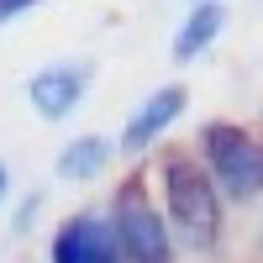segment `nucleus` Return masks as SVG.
<instances>
[{
    "label": "nucleus",
    "instance_id": "1",
    "mask_svg": "<svg viewBox=\"0 0 263 263\" xmlns=\"http://www.w3.org/2000/svg\"><path fill=\"white\" fill-rule=\"evenodd\" d=\"M158 190H163V216L174 242L190 253H216L221 242V190H216L211 168L200 153H163L158 163Z\"/></svg>",
    "mask_w": 263,
    "mask_h": 263
},
{
    "label": "nucleus",
    "instance_id": "2",
    "mask_svg": "<svg viewBox=\"0 0 263 263\" xmlns=\"http://www.w3.org/2000/svg\"><path fill=\"white\" fill-rule=\"evenodd\" d=\"M195 153L211 168L221 200L232 205H253L263 195V142L242 121H205L200 137H195Z\"/></svg>",
    "mask_w": 263,
    "mask_h": 263
},
{
    "label": "nucleus",
    "instance_id": "3",
    "mask_svg": "<svg viewBox=\"0 0 263 263\" xmlns=\"http://www.w3.org/2000/svg\"><path fill=\"white\" fill-rule=\"evenodd\" d=\"M105 211H111V227L121 237L126 263H174V248H179V242H174V232H168V216L147 195L142 174L121 179L116 195L105 200Z\"/></svg>",
    "mask_w": 263,
    "mask_h": 263
},
{
    "label": "nucleus",
    "instance_id": "4",
    "mask_svg": "<svg viewBox=\"0 0 263 263\" xmlns=\"http://www.w3.org/2000/svg\"><path fill=\"white\" fill-rule=\"evenodd\" d=\"M48 263H126L121 237L111 227V211L105 205L69 211L48 237Z\"/></svg>",
    "mask_w": 263,
    "mask_h": 263
},
{
    "label": "nucleus",
    "instance_id": "5",
    "mask_svg": "<svg viewBox=\"0 0 263 263\" xmlns=\"http://www.w3.org/2000/svg\"><path fill=\"white\" fill-rule=\"evenodd\" d=\"M90 84H95V63L90 58H53V63H42L37 74H27V84H21V95H27V105L42 116V121H69L84 95H90Z\"/></svg>",
    "mask_w": 263,
    "mask_h": 263
},
{
    "label": "nucleus",
    "instance_id": "6",
    "mask_svg": "<svg viewBox=\"0 0 263 263\" xmlns=\"http://www.w3.org/2000/svg\"><path fill=\"white\" fill-rule=\"evenodd\" d=\"M184 105H190V90H184L179 79H168V84H158L153 95H142L137 111L126 116L121 137H116V158H142V153H153L158 137L184 116Z\"/></svg>",
    "mask_w": 263,
    "mask_h": 263
},
{
    "label": "nucleus",
    "instance_id": "7",
    "mask_svg": "<svg viewBox=\"0 0 263 263\" xmlns=\"http://www.w3.org/2000/svg\"><path fill=\"white\" fill-rule=\"evenodd\" d=\"M111 163H116V137H105V132H79V137H69L58 147L53 179H63V184H95Z\"/></svg>",
    "mask_w": 263,
    "mask_h": 263
},
{
    "label": "nucleus",
    "instance_id": "8",
    "mask_svg": "<svg viewBox=\"0 0 263 263\" xmlns=\"http://www.w3.org/2000/svg\"><path fill=\"white\" fill-rule=\"evenodd\" d=\"M227 21H232V11L221 6V0H195V6L184 11V21L174 27V42H168L174 63H195V58H205V53L216 48V37L227 32Z\"/></svg>",
    "mask_w": 263,
    "mask_h": 263
},
{
    "label": "nucleus",
    "instance_id": "9",
    "mask_svg": "<svg viewBox=\"0 0 263 263\" xmlns=\"http://www.w3.org/2000/svg\"><path fill=\"white\" fill-rule=\"evenodd\" d=\"M42 205H48V190H27V195H21V205L11 211V237H16V242H27V237H32Z\"/></svg>",
    "mask_w": 263,
    "mask_h": 263
},
{
    "label": "nucleus",
    "instance_id": "10",
    "mask_svg": "<svg viewBox=\"0 0 263 263\" xmlns=\"http://www.w3.org/2000/svg\"><path fill=\"white\" fill-rule=\"evenodd\" d=\"M42 0H0V27H11L16 16H27V11H37Z\"/></svg>",
    "mask_w": 263,
    "mask_h": 263
},
{
    "label": "nucleus",
    "instance_id": "11",
    "mask_svg": "<svg viewBox=\"0 0 263 263\" xmlns=\"http://www.w3.org/2000/svg\"><path fill=\"white\" fill-rule=\"evenodd\" d=\"M6 205H11V163L0 158V211H6Z\"/></svg>",
    "mask_w": 263,
    "mask_h": 263
},
{
    "label": "nucleus",
    "instance_id": "12",
    "mask_svg": "<svg viewBox=\"0 0 263 263\" xmlns=\"http://www.w3.org/2000/svg\"><path fill=\"white\" fill-rule=\"evenodd\" d=\"M190 6H195V0H190Z\"/></svg>",
    "mask_w": 263,
    "mask_h": 263
}]
</instances>
